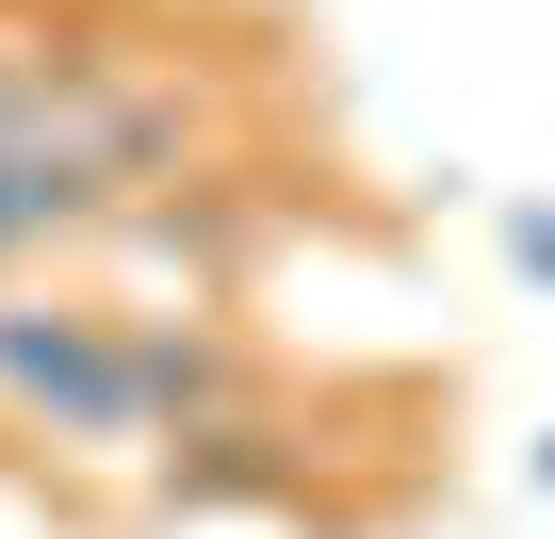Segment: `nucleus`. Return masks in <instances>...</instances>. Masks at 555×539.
Masks as SVG:
<instances>
[{
    "label": "nucleus",
    "instance_id": "nucleus-1",
    "mask_svg": "<svg viewBox=\"0 0 555 539\" xmlns=\"http://www.w3.org/2000/svg\"><path fill=\"white\" fill-rule=\"evenodd\" d=\"M0 425L82 441V458H131V441H147L131 311H99V295H0Z\"/></svg>",
    "mask_w": 555,
    "mask_h": 539
},
{
    "label": "nucleus",
    "instance_id": "nucleus-2",
    "mask_svg": "<svg viewBox=\"0 0 555 539\" xmlns=\"http://www.w3.org/2000/svg\"><path fill=\"white\" fill-rule=\"evenodd\" d=\"M278 490H295V425H278V409H229V425H180V441H147V506H164V523L278 506Z\"/></svg>",
    "mask_w": 555,
    "mask_h": 539
},
{
    "label": "nucleus",
    "instance_id": "nucleus-3",
    "mask_svg": "<svg viewBox=\"0 0 555 539\" xmlns=\"http://www.w3.org/2000/svg\"><path fill=\"white\" fill-rule=\"evenodd\" d=\"M131 393H147V441H180V425L261 409V360H245L212 311H131Z\"/></svg>",
    "mask_w": 555,
    "mask_h": 539
},
{
    "label": "nucleus",
    "instance_id": "nucleus-4",
    "mask_svg": "<svg viewBox=\"0 0 555 539\" xmlns=\"http://www.w3.org/2000/svg\"><path fill=\"white\" fill-rule=\"evenodd\" d=\"M99 245H147V261H180V295H212L229 261H245V196H229V180H164V196H131Z\"/></svg>",
    "mask_w": 555,
    "mask_h": 539
},
{
    "label": "nucleus",
    "instance_id": "nucleus-5",
    "mask_svg": "<svg viewBox=\"0 0 555 539\" xmlns=\"http://www.w3.org/2000/svg\"><path fill=\"white\" fill-rule=\"evenodd\" d=\"M50 82H66V50H34V34H0V164H17V147L50 131Z\"/></svg>",
    "mask_w": 555,
    "mask_h": 539
},
{
    "label": "nucleus",
    "instance_id": "nucleus-6",
    "mask_svg": "<svg viewBox=\"0 0 555 539\" xmlns=\"http://www.w3.org/2000/svg\"><path fill=\"white\" fill-rule=\"evenodd\" d=\"M506 279H522V295H555V196H522V213H506Z\"/></svg>",
    "mask_w": 555,
    "mask_h": 539
},
{
    "label": "nucleus",
    "instance_id": "nucleus-7",
    "mask_svg": "<svg viewBox=\"0 0 555 539\" xmlns=\"http://www.w3.org/2000/svg\"><path fill=\"white\" fill-rule=\"evenodd\" d=\"M539 490H555V425H539Z\"/></svg>",
    "mask_w": 555,
    "mask_h": 539
}]
</instances>
